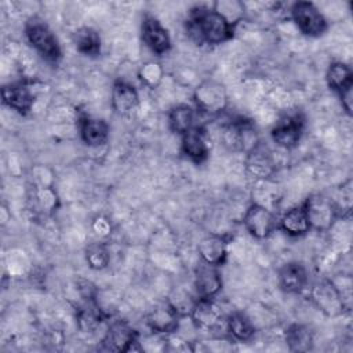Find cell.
Returning <instances> with one entry per match:
<instances>
[{
  "label": "cell",
  "instance_id": "cell-15",
  "mask_svg": "<svg viewBox=\"0 0 353 353\" xmlns=\"http://www.w3.org/2000/svg\"><path fill=\"white\" fill-rule=\"evenodd\" d=\"M34 92L29 81L21 80L1 87V102L21 116H28L34 103Z\"/></svg>",
  "mask_w": 353,
  "mask_h": 353
},
{
  "label": "cell",
  "instance_id": "cell-12",
  "mask_svg": "<svg viewBox=\"0 0 353 353\" xmlns=\"http://www.w3.org/2000/svg\"><path fill=\"white\" fill-rule=\"evenodd\" d=\"M245 171L255 181H269L276 174V160L268 145L258 142L245 153Z\"/></svg>",
  "mask_w": 353,
  "mask_h": 353
},
{
  "label": "cell",
  "instance_id": "cell-17",
  "mask_svg": "<svg viewBox=\"0 0 353 353\" xmlns=\"http://www.w3.org/2000/svg\"><path fill=\"white\" fill-rule=\"evenodd\" d=\"M277 283L285 294H301L307 288L309 273L302 262L291 261L277 270Z\"/></svg>",
  "mask_w": 353,
  "mask_h": 353
},
{
  "label": "cell",
  "instance_id": "cell-26",
  "mask_svg": "<svg viewBox=\"0 0 353 353\" xmlns=\"http://www.w3.org/2000/svg\"><path fill=\"white\" fill-rule=\"evenodd\" d=\"M108 319H110V316L101 309L97 299L84 301V303L79 306L76 312V321L83 332L95 331L101 323Z\"/></svg>",
  "mask_w": 353,
  "mask_h": 353
},
{
  "label": "cell",
  "instance_id": "cell-10",
  "mask_svg": "<svg viewBox=\"0 0 353 353\" xmlns=\"http://www.w3.org/2000/svg\"><path fill=\"white\" fill-rule=\"evenodd\" d=\"M222 141L228 149L247 153L261 139L254 124L250 120L234 119L223 127Z\"/></svg>",
  "mask_w": 353,
  "mask_h": 353
},
{
  "label": "cell",
  "instance_id": "cell-22",
  "mask_svg": "<svg viewBox=\"0 0 353 353\" xmlns=\"http://www.w3.org/2000/svg\"><path fill=\"white\" fill-rule=\"evenodd\" d=\"M279 229L290 237H302L312 230L303 201L291 207L279 218Z\"/></svg>",
  "mask_w": 353,
  "mask_h": 353
},
{
  "label": "cell",
  "instance_id": "cell-11",
  "mask_svg": "<svg viewBox=\"0 0 353 353\" xmlns=\"http://www.w3.org/2000/svg\"><path fill=\"white\" fill-rule=\"evenodd\" d=\"M182 319L185 317L165 299L148 312L145 321L154 335L170 336L179 330Z\"/></svg>",
  "mask_w": 353,
  "mask_h": 353
},
{
  "label": "cell",
  "instance_id": "cell-6",
  "mask_svg": "<svg viewBox=\"0 0 353 353\" xmlns=\"http://www.w3.org/2000/svg\"><path fill=\"white\" fill-rule=\"evenodd\" d=\"M138 331L124 319H114L109 321L105 335L101 341V350L105 352H131L142 350L139 346Z\"/></svg>",
  "mask_w": 353,
  "mask_h": 353
},
{
  "label": "cell",
  "instance_id": "cell-27",
  "mask_svg": "<svg viewBox=\"0 0 353 353\" xmlns=\"http://www.w3.org/2000/svg\"><path fill=\"white\" fill-rule=\"evenodd\" d=\"M73 44L76 50L90 58H97L102 51L101 34L91 26H81L73 33Z\"/></svg>",
  "mask_w": 353,
  "mask_h": 353
},
{
  "label": "cell",
  "instance_id": "cell-24",
  "mask_svg": "<svg viewBox=\"0 0 353 353\" xmlns=\"http://www.w3.org/2000/svg\"><path fill=\"white\" fill-rule=\"evenodd\" d=\"M196 108L188 103H178L170 108L167 113V121L170 130L176 135H183L193 127H196Z\"/></svg>",
  "mask_w": 353,
  "mask_h": 353
},
{
  "label": "cell",
  "instance_id": "cell-5",
  "mask_svg": "<svg viewBox=\"0 0 353 353\" xmlns=\"http://www.w3.org/2000/svg\"><path fill=\"white\" fill-rule=\"evenodd\" d=\"M303 205L307 214L310 229L319 233L330 232L336 221L341 218L339 210L334 203V199L314 193L303 200Z\"/></svg>",
  "mask_w": 353,
  "mask_h": 353
},
{
  "label": "cell",
  "instance_id": "cell-13",
  "mask_svg": "<svg viewBox=\"0 0 353 353\" xmlns=\"http://www.w3.org/2000/svg\"><path fill=\"white\" fill-rule=\"evenodd\" d=\"M196 330L214 331L221 325L225 327V314L222 307L215 302V299L197 298L189 316Z\"/></svg>",
  "mask_w": 353,
  "mask_h": 353
},
{
  "label": "cell",
  "instance_id": "cell-25",
  "mask_svg": "<svg viewBox=\"0 0 353 353\" xmlns=\"http://www.w3.org/2000/svg\"><path fill=\"white\" fill-rule=\"evenodd\" d=\"M225 330L232 341L248 342L255 335L252 320L243 312H232L225 317Z\"/></svg>",
  "mask_w": 353,
  "mask_h": 353
},
{
  "label": "cell",
  "instance_id": "cell-4",
  "mask_svg": "<svg viewBox=\"0 0 353 353\" xmlns=\"http://www.w3.org/2000/svg\"><path fill=\"white\" fill-rule=\"evenodd\" d=\"M310 302L327 317H339L349 305L332 279H320L314 281L309 290Z\"/></svg>",
  "mask_w": 353,
  "mask_h": 353
},
{
  "label": "cell",
  "instance_id": "cell-29",
  "mask_svg": "<svg viewBox=\"0 0 353 353\" xmlns=\"http://www.w3.org/2000/svg\"><path fill=\"white\" fill-rule=\"evenodd\" d=\"M211 7L234 26H237V23L243 19L245 11L244 3L239 0H218Z\"/></svg>",
  "mask_w": 353,
  "mask_h": 353
},
{
  "label": "cell",
  "instance_id": "cell-21",
  "mask_svg": "<svg viewBox=\"0 0 353 353\" xmlns=\"http://www.w3.org/2000/svg\"><path fill=\"white\" fill-rule=\"evenodd\" d=\"M109 124L102 119L81 116L79 119V132L84 145L99 148L109 139Z\"/></svg>",
  "mask_w": 353,
  "mask_h": 353
},
{
  "label": "cell",
  "instance_id": "cell-14",
  "mask_svg": "<svg viewBox=\"0 0 353 353\" xmlns=\"http://www.w3.org/2000/svg\"><path fill=\"white\" fill-rule=\"evenodd\" d=\"M223 285L219 266L205 263L203 261L194 269L193 274V291L196 298L215 299Z\"/></svg>",
  "mask_w": 353,
  "mask_h": 353
},
{
  "label": "cell",
  "instance_id": "cell-16",
  "mask_svg": "<svg viewBox=\"0 0 353 353\" xmlns=\"http://www.w3.org/2000/svg\"><path fill=\"white\" fill-rule=\"evenodd\" d=\"M141 36L145 46L157 57H161L171 50L172 41L168 30L150 14H145L142 18Z\"/></svg>",
  "mask_w": 353,
  "mask_h": 353
},
{
  "label": "cell",
  "instance_id": "cell-19",
  "mask_svg": "<svg viewBox=\"0 0 353 353\" xmlns=\"http://www.w3.org/2000/svg\"><path fill=\"white\" fill-rule=\"evenodd\" d=\"M181 152L192 163L200 165L210 157V146L205 139V131L201 125H196L181 135Z\"/></svg>",
  "mask_w": 353,
  "mask_h": 353
},
{
  "label": "cell",
  "instance_id": "cell-30",
  "mask_svg": "<svg viewBox=\"0 0 353 353\" xmlns=\"http://www.w3.org/2000/svg\"><path fill=\"white\" fill-rule=\"evenodd\" d=\"M85 261L92 270H102L109 265L110 254L105 243H91L85 248Z\"/></svg>",
  "mask_w": 353,
  "mask_h": 353
},
{
  "label": "cell",
  "instance_id": "cell-7",
  "mask_svg": "<svg viewBox=\"0 0 353 353\" xmlns=\"http://www.w3.org/2000/svg\"><path fill=\"white\" fill-rule=\"evenodd\" d=\"M290 17L303 36L320 37L328 30L327 18L312 1L292 3Z\"/></svg>",
  "mask_w": 353,
  "mask_h": 353
},
{
  "label": "cell",
  "instance_id": "cell-9",
  "mask_svg": "<svg viewBox=\"0 0 353 353\" xmlns=\"http://www.w3.org/2000/svg\"><path fill=\"white\" fill-rule=\"evenodd\" d=\"M243 226L252 237L263 240L279 229V218L266 205L252 201L244 211Z\"/></svg>",
  "mask_w": 353,
  "mask_h": 353
},
{
  "label": "cell",
  "instance_id": "cell-23",
  "mask_svg": "<svg viewBox=\"0 0 353 353\" xmlns=\"http://www.w3.org/2000/svg\"><path fill=\"white\" fill-rule=\"evenodd\" d=\"M284 342L290 352L305 353L313 349L314 334L309 325L292 323L284 330Z\"/></svg>",
  "mask_w": 353,
  "mask_h": 353
},
{
  "label": "cell",
  "instance_id": "cell-1",
  "mask_svg": "<svg viewBox=\"0 0 353 353\" xmlns=\"http://www.w3.org/2000/svg\"><path fill=\"white\" fill-rule=\"evenodd\" d=\"M188 36L199 46H219L234 37L232 25L212 7L194 6L189 10L185 22Z\"/></svg>",
  "mask_w": 353,
  "mask_h": 353
},
{
  "label": "cell",
  "instance_id": "cell-8",
  "mask_svg": "<svg viewBox=\"0 0 353 353\" xmlns=\"http://www.w3.org/2000/svg\"><path fill=\"white\" fill-rule=\"evenodd\" d=\"M306 119L302 112H290L281 116L270 130V138L276 146L291 150L298 146L302 139Z\"/></svg>",
  "mask_w": 353,
  "mask_h": 353
},
{
  "label": "cell",
  "instance_id": "cell-28",
  "mask_svg": "<svg viewBox=\"0 0 353 353\" xmlns=\"http://www.w3.org/2000/svg\"><path fill=\"white\" fill-rule=\"evenodd\" d=\"M325 81L330 90L339 95L353 88V72L345 62H332L325 72Z\"/></svg>",
  "mask_w": 353,
  "mask_h": 353
},
{
  "label": "cell",
  "instance_id": "cell-2",
  "mask_svg": "<svg viewBox=\"0 0 353 353\" xmlns=\"http://www.w3.org/2000/svg\"><path fill=\"white\" fill-rule=\"evenodd\" d=\"M25 37L30 47L50 65H57L62 59V47L57 34L39 17H30L23 26Z\"/></svg>",
  "mask_w": 353,
  "mask_h": 353
},
{
  "label": "cell",
  "instance_id": "cell-32",
  "mask_svg": "<svg viewBox=\"0 0 353 353\" xmlns=\"http://www.w3.org/2000/svg\"><path fill=\"white\" fill-rule=\"evenodd\" d=\"M338 97H339V99H341V103H342L343 110H345L349 116H352V109H353V88H350V90H347V91L339 94Z\"/></svg>",
  "mask_w": 353,
  "mask_h": 353
},
{
  "label": "cell",
  "instance_id": "cell-31",
  "mask_svg": "<svg viewBox=\"0 0 353 353\" xmlns=\"http://www.w3.org/2000/svg\"><path fill=\"white\" fill-rule=\"evenodd\" d=\"M139 79L146 87L154 88L163 79V69L156 62H148L142 65L139 70Z\"/></svg>",
  "mask_w": 353,
  "mask_h": 353
},
{
  "label": "cell",
  "instance_id": "cell-20",
  "mask_svg": "<svg viewBox=\"0 0 353 353\" xmlns=\"http://www.w3.org/2000/svg\"><path fill=\"white\" fill-rule=\"evenodd\" d=\"M228 236L221 233H208L203 236L197 244V252L200 261L214 265L222 266L228 259Z\"/></svg>",
  "mask_w": 353,
  "mask_h": 353
},
{
  "label": "cell",
  "instance_id": "cell-3",
  "mask_svg": "<svg viewBox=\"0 0 353 353\" xmlns=\"http://www.w3.org/2000/svg\"><path fill=\"white\" fill-rule=\"evenodd\" d=\"M193 102L199 113L210 117L219 116L229 105L226 87L215 79H205L196 85Z\"/></svg>",
  "mask_w": 353,
  "mask_h": 353
},
{
  "label": "cell",
  "instance_id": "cell-18",
  "mask_svg": "<svg viewBox=\"0 0 353 353\" xmlns=\"http://www.w3.org/2000/svg\"><path fill=\"white\" fill-rule=\"evenodd\" d=\"M110 103L116 114L130 116L139 108V92L131 83L117 79L112 87Z\"/></svg>",
  "mask_w": 353,
  "mask_h": 353
}]
</instances>
